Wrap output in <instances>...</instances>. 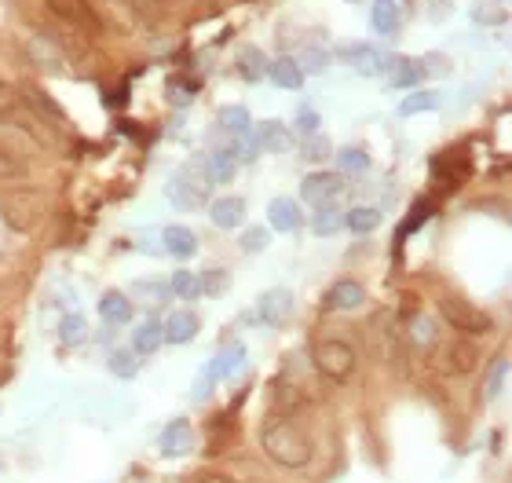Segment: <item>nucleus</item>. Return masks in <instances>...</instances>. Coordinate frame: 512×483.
Here are the masks:
<instances>
[{"mask_svg":"<svg viewBox=\"0 0 512 483\" xmlns=\"http://www.w3.org/2000/svg\"><path fill=\"white\" fill-rule=\"evenodd\" d=\"M264 454L282 469H304L311 462V440L293 418H275L264 425Z\"/></svg>","mask_w":512,"mask_h":483,"instance_id":"obj_1","label":"nucleus"},{"mask_svg":"<svg viewBox=\"0 0 512 483\" xmlns=\"http://www.w3.org/2000/svg\"><path fill=\"white\" fill-rule=\"evenodd\" d=\"M41 216H44V202L37 191L19 187V191H8L4 198H0V220H4L15 235L33 231V227L41 224Z\"/></svg>","mask_w":512,"mask_h":483,"instance_id":"obj_2","label":"nucleus"},{"mask_svg":"<svg viewBox=\"0 0 512 483\" xmlns=\"http://www.w3.org/2000/svg\"><path fill=\"white\" fill-rule=\"evenodd\" d=\"M439 315L447 319V326H454L458 333H469V337H480V333L494 330L491 312H483L480 304L465 301V297H443L439 301Z\"/></svg>","mask_w":512,"mask_h":483,"instance_id":"obj_3","label":"nucleus"},{"mask_svg":"<svg viewBox=\"0 0 512 483\" xmlns=\"http://www.w3.org/2000/svg\"><path fill=\"white\" fill-rule=\"evenodd\" d=\"M315 366H319V374H326L330 381H344V377L355 370V348L348 341H319L315 344Z\"/></svg>","mask_w":512,"mask_h":483,"instance_id":"obj_4","label":"nucleus"},{"mask_svg":"<svg viewBox=\"0 0 512 483\" xmlns=\"http://www.w3.org/2000/svg\"><path fill=\"white\" fill-rule=\"evenodd\" d=\"M436 366L443 370V374H454V377H469L476 366H480V348L472 341H465V337H458V341H450L439 348L436 355Z\"/></svg>","mask_w":512,"mask_h":483,"instance_id":"obj_5","label":"nucleus"},{"mask_svg":"<svg viewBox=\"0 0 512 483\" xmlns=\"http://www.w3.org/2000/svg\"><path fill=\"white\" fill-rule=\"evenodd\" d=\"M48 8H52V15H59L63 22L77 26V30H85V33L103 30V22H99V15L92 11L88 0H48Z\"/></svg>","mask_w":512,"mask_h":483,"instance_id":"obj_6","label":"nucleus"},{"mask_svg":"<svg viewBox=\"0 0 512 483\" xmlns=\"http://www.w3.org/2000/svg\"><path fill=\"white\" fill-rule=\"evenodd\" d=\"M341 191H344L341 172H311L308 180L300 183V198H304V202H311V205L333 202Z\"/></svg>","mask_w":512,"mask_h":483,"instance_id":"obj_7","label":"nucleus"},{"mask_svg":"<svg viewBox=\"0 0 512 483\" xmlns=\"http://www.w3.org/2000/svg\"><path fill=\"white\" fill-rule=\"evenodd\" d=\"M366 304V286L355 279L333 282L326 290V312H359Z\"/></svg>","mask_w":512,"mask_h":483,"instance_id":"obj_8","label":"nucleus"},{"mask_svg":"<svg viewBox=\"0 0 512 483\" xmlns=\"http://www.w3.org/2000/svg\"><path fill=\"white\" fill-rule=\"evenodd\" d=\"M169 202L176 209H198L202 202H209V180H191V176H176L165 187Z\"/></svg>","mask_w":512,"mask_h":483,"instance_id":"obj_9","label":"nucleus"},{"mask_svg":"<svg viewBox=\"0 0 512 483\" xmlns=\"http://www.w3.org/2000/svg\"><path fill=\"white\" fill-rule=\"evenodd\" d=\"M256 315L264 326L278 330V326H286V319L293 315V293L289 290H267L260 301H256Z\"/></svg>","mask_w":512,"mask_h":483,"instance_id":"obj_10","label":"nucleus"},{"mask_svg":"<svg viewBox=\"0 0 512 483\" xmlns=\"http://www.w3.org/2000/svg\"><path fill=\"white\" fill-rule=\"evenodd\" d=\"M158 447H161V454H165V458H180V454L191 451V447H194L191 421H183V418L169 421V425H165V432H161Z\"/></svg>","mask_w":512,"mask_h":483,"instance_id":"obj_11","label":"nucleus"},{"mask_svg":"<svg viewBox=\"0 0 512 483\" xmlns=\"http://www.w3.org/2000/svg\"><path fill=\"white\" fill-rule=\"evenodd\" d=\"M161 249L169 253V257H194L198 253V235H194L191 227H183V224H169L165 231H161Z\"/></svg>","mask_w":512,"mask_h":483,"instance_id":"obj_12","label":"nucleus"},{"mask_svg":"<svg viewBox=\"0 0 512 483\" xmlns=\"http://www.w3.org/2000/svg\"><path fill=\"white\" fill-rule=\"evenodd\" d=\"M202 330V319L194 312H172L169 319L161 322V333H165V344H187L198 337Z\"/></svg>","mask_w":512,"mask_h":483,"instance_id":"obj_13","label":"nucleus"},{"mask_svg":"<svg viewBox=\"0 0 512 483\" xmlns=\"http://www.w3.org/2000/svg\"><path fill=\"white\" fill-rule=\"evenodd\" d=\"M209 216H213L216 227L235 231V227H242V220H246V202L235 198V194H227V198H213V202H209Z\"/></svg>","mask_w":512,"mask_h":483,"instance_id":"obj_14","label":"nucleus"},{"mask_svg":"<svg viewBox=\"0 0 512 483\" xmlns=\"http://www.w3.org/2000/svg\"><path fill=\"white\" fill-rule=\"evenodd\" d=\"M256 140H260V151H275V154H286L293 147V132L282 125V121H260V129H256Z\"/></svg>","mask_w":512,"mask_h":483,"instance_id":"obj_15","label":"nucleus"},{"mask_svg":"<svg viewBox=\"0 0 512 483\" xmlns=\"http://www.w3.org/2000/svg\"><path fill=\"white\" fill-rule=\"evenodd\" d=\"M370 30L377 37H395V30H399V4L395 0H374L370 4Z\"/></svg>","mask_w":512,"mask_h":483,"instance_id":"obj_16","label":"nucleus"},{"mask_svg":"<svg viewBox=\"0 0 512 483\" xmlns=\"http://www.w3.org/2000/svg\"><path fill=\"white\" fill-rule=\"evenodd\" d=\"M267 59L256 44H246L242 52H238V59H235V66H238V74H242V81H249V85H256V81H264L267 77Z\"/></svg>","mask_w":512,"mask_h":483,"instance_id":"obj_17","label":"nucleus"},{"mask_svg":"<svg viewBox=\"0 0 512 483\" xmlns=\"http://www.w3.org/2000/svg\"><path fill=\"white\" fill-rule=\"evenodd\" d=\"M267 220H271V227H275V231H297V227L304 224L300 205L293 202V198H275V202H271V209H267Z\"/></svg>","mask_w":512,"mask_h":483,"instance_id":"obj_18","label":"nucleus"},{"mask_svg":"<svg viewBox=\"0 0 512 483\" xmlns=\"http://www.w3.org/2000/svg\"><path fill=\"white\" fill-rule=\"evenodd\" d=\"M267 77H271L278 88H289V92H297V88L304 85V74H300V66L293 55H282L275 63H267Z\"/></svg>","mask_w":512,"mask_h":483,"instance_id":"obj_19","label":"nucleus"},{"mask_svg":"<svg viewBox=\"0 0 512 483\" xmlns=\"http://www.w3.org/2000/svg\"><path fill=\"white\" fill-rule=\"evenodd\" d=\"M99 315H103L110 326H125V322H132V301H128L125 293L110 290L99 297Z\"/></svg>","mask_w":512,"mask_h":483,"instance_id":"obj_20","label":"nucleus"},{"mask_svg":"<svg viewBox=\"0 0 512 483\" xmlns=\"http://www.w3.org/2000/svg\"><path fill=\"white\" fill-rule=\"evenodd\" d=\"M26 52H30L33 63L44 66V70H63V55H59V48H55L44 33H33L30 41H26Z\"/></svg>","mask_w":512,"mask_h":483,"instance_id":"obj_21","label":"nucleus"},{"mask_svg":"<svg viewBox=\"0 0 512 483\" xmlns=\"http://www.w3.org/2000/svg\"><path fill=\"white\" fill-rule=\"evenodd\" d=\"M341 227H344V209H337V205H330V202H322L319 209H315V216H311V231L319 238L337 235Z\"/></svg>","mask_w":512,"mask_h":483,"instance_id":"obj_22","label":"nucleus"},{"mask_svg":"<svg viewBox=\"0 0 512 483\" xmlns=\"http://www.w3.org/2000/svg\"><path fill=\"white\" fill-rule=\"evenodd\" d=\"M344 227L355 231V235H370V231L381 227V213H377L374 205H355V209L344 213Z\"/></svg>","mask_w":512,"mask_h":483,"instance_id":"obj_23","label":"nucleus"},{"mask_svg":"<svg viewBox=\"0 0 512 483\" xmlns=\"http://www.w3.org/2000/svg\"><path fill=\"white\" fill-rule=\"evenodd\" d=\"M165 344V333H161V322H143L132 333V352L136 355H154Z\"/></svg>","mask_w":512,"mask_h":483,"instance_id":"obj_24","label":"nucleus"},{"mask_svg":"<svg viewBox=\"0 0 512 483\" xmlns=\"http://www.w3.org/2000/svg\"><path fill=\"white\" fill-rule=\"evenodd\" d=\"M238 172V158L231 147H220V151H213V158H209V183H227L235 180Z\"/></svg>","mask_w":512,"mask_h":483,"instance_id":"obj_25","label":"nucleus"},{"mask_svg":"<svg viewBox=\"0 0 512 483\" xmlns=\"http://www.w3.org/2000/svg\"><path fill=\"white\" fill-rule=\"evenodd\" d=\"M59 341L66 344V348H81V344L88 341V322L85 315H63V322H59Z\"/></svg>","mask_w":512,"mask_h":483,"instance_id":"obj_26","label":"nucleus"},{"mask_svg":"<svg viewBox=\"0 0 512 483\" xmlns=\"http://www.w3.org/2000/svg\"><path fill=\"white\" fill-rule=\"evenodd\" d=\"M169 297H180V301H198V297H202V290H198V275H194V271H187V268L172 271Z\"/></svg>","mask_w":512,"mask_h":483,"instance_id":"obj_27","label":"nucleus"},{"mask_svg":"<svg viewBox=\"0 0 512 483\" xmlns=\"http://www.w3.org/2000/svg\"><path fill=\"white\" fill-rule=\"evenodd\" d=\"M242 363H246V348L242 344H231L220 359H216L213 366H209V374H216V377H231V374H238L242 370Z\"/></svg>","mask_w":512,"mask_h":483,"instance_id":"obj_28","label":"nucleus"},{"mask_svg":"<svg viewBox=\"0 0 512 483\" xmlns=\"http://www.w3.org/2000/svg\"><path fill=\"white\" fill-rule=\"evenodd\" d=\"M107 366H110V374L114 377H136L139 374V355L132 352V348H118V352H110V359H107Z\"/></svg>","mask_w":512,"mask_h":483,"instance_id":"obj_29","label":"nucleus"},{"mask_svg":"<svg viewBox=\"0 0 512 483\" xmlns=\"http://www.w3.org/2000/svg\"><path fill=\"white\" fill-rule=\"evenodd\" d=\"M421 66H417V59H395V74H392V85L403 88V92H410V88H417V81H421Z\"/></svg>","mask_w":512,"mask_h":483,"instance_id":"obj_30","label":"nucleus"},{"mask_svg":"<svg viewBox=\"0 0 512 483\" xmlns=\"http://www.w3.org/2000/svg\"><path fill=\"white\" fill-rule=\"evenodd\" d=\"M227 286H231V275L220 268H209L198 275V290H202V297H224Z\"/></svg>","mask_w":512,"mask_h":483,"instance_id":"obj_31","label":"nucleus"},{"mask_svg":"<svg viewBox=\"0 0 512 483\" xmlns=\"http://www.w3.org/2000/svg\"><path fill=\"white\" fill-rule=\"evenodd\" d=\"M220 125H224L227 132H235V136H242V132L253 129V114H249L246 107H224L220 110Z\"/></svg>","mask_w":512,"mask_h":483,"instance_id":"obj_32","label":"nucleus"},{"mask_svg":"<svg viewBox=\"0 0 512 483\" xmlns=\"http://www.w3.org/2000/svg\"><path fill=\"white\" fill-rule=\"evenodd\" d=\"M436 107H439L436 92H410V96L403 99L399 114H403V118H414V114H425V110H436Z\"/></svg>","mask_w":512,"mask_h":483,"instance_id":"obj_33","label":"nucleus"},{"mask_svg":"<svg viewBox=\"0 0 512 483\" xmlns=\"http://www.w3.org/2000/svg\"><path fill=\"white\" fill-rule=\"evenodd\" d=\"M297 66H300V74H326V70H330V55L311 44V48H304V55L297 59Z\"/></svg>","mask_w":512,"mask_h":483,"instance_id":"obj_34","label":"nucleus"},{"mask_svg":"<svg viewBox=\"0 0 512 483\" xmlns=\"http://www.w3.org/2000/svg\"><path fill=\"white\" fill-rule=\"evenodd\" d=\"M505 381H509V359H498V363H494V370L487 374V388H483V396L498 399L505 392Z\"/></svg>","mask_w":512,"mask_h":483,"instance_id":"obj_35","label":"nucleus"},{"mask_svg":"<svg viewBox=\"0 0 512 483\" xmlns=\"http://www.w3.org/2000/svg\"><path fill=\"white\" fill-rule=\"evenodd\" d=\"M337 165H341V172H366L370 169V154L359 151V147H344L337 154Z\"/></svg>","mask_w":512,"mask_h":483,"instance_id":"obj_36","label":"nucleus"},{"mask_svg":"<svg viewBox=\"0 0 512 483\" xmlns=\"http://www.w3.org/2000/svg\"><path fill=\"white\" fill-rule=\"evenodd\" d=\"M19 176H26V161L15 158L8 147H0V183H4V180H19Z\"/></svg>","mask_w":512,"mask_h":483,"instance_id":"obj_37","label":"nucleus"},{"mask_svg":"<svg viewBox=\"0 0 512 483\" xmlns=\"http://www.w3.org/2000/svg\"><path fill=\"white\" fill-rule=\"evenodd\" d=\"M267 242H271V231H267V227H249L238 246H242V253H264Z\"/></svg>","mask_w":512,"mask_h":483,"instance_id":"obj_38","label":"nucleus"},{"mask_svg":"<svg viewBox=\"0 0 512 483\" xmlns=\"http://www.w3.org/2000/svg\"><path fill=\"white\" fill-rule=\"evenodd\" d=\"M231 151H235L238 161H256V154H260V140H256V132L253 129L242 132V136H238V147H231Z\"/></svg>","mask_w":512,"mask_h":483,"instance_id":"obj_39","label":"nucleus"},{"mask_svg":"<svg viewBox=\"0 0 512 483\" xmlns=\"http://www.w3.org/2000/svg\"><path fill=\"white\" fill-rule=\"evenodd\" d=\"M344 59V63H355V66H363L370 55H374V48L370 44H341V52H337Z\"/></svg>","mask_w":512,"mask_h":483,"instance_id":"obj_40","label":"nucleus"},{"mask_svg":"<svg viewBox=\"0 0 512 483\" xmlns=\"http://www.w3.org/2000/svg\"><path fill=\"white\" fill-rule=\"evenodd\" d=\"M136 293H143V297H150V301H165V297H169V282L143 279V282H136Z\"/></svg>","mask_w":512,"mask_h":483,"instance_id":"obj_41","label":"nucleus"},{"mask_svg":"<svg viewBox=\"0 0 512 483\" xmlns=\"http://www.w3.org/2000/svg\"><path fill=\"white\" fill-rule=\"evenodd\" d=\"M19 110V92L8 85V81H0V118H8Z\"/></svg>","mask_w":512,"mask_h":483,"instance_id":"obj_42","label":"nucleus"},{"mask_svg":"<svg viewBox=\"0 0 512 483\" xmlns=\"http://www.w3.org/2000/svg\"><path fill=\"white\" fill-rule=\"evenodd\" d=\"M191 85H187V81H172L169 85V103L172 107H187V103H191Z\"/></svg>","mask_w":512,"mask_h":483,"instance_id":"obj_43","label":"nucleus"},{"mask_svg":"<svg viewBox=\"0 0 512 483\" xmlns=\"http://www.w3.org/2000/svg\"><path fill=\"white\" fill-rule=\"evenodd\" d=\"M319 110H300V118H297V129L304 132V136H315L319 132Z\"/></svg>","mask_w":512,"mask_h":483,"instance_id":"obj_44","label":"nucleus"},{"mask_svg":"<svg viewBox=\"0 0 512 483\" xmlns=\"http://www.w3.org/2000/svg\"><path fill=\"white\" fill-rule=\"evenodd\" d=\"M326 154H330V143L322 140V136H319V140L311 136L308 147H304V158H308V161H322V158H326Z\"/></svg>","mask_w":512,"mask_h":483,"instance_id":"obj_45","label":"nucleus"},{"mask_svg":"<svg viewBox=\"0 0 512 483\" xmlns=\"http://www.w3.org/2000/svg\"><path fill=\"white\" fill-rule=\"evenodd\" d=\"M476 22H483V26L494 22V26H498V22H505V8L502 4H494V8H476Z\"/></svg>","mask_w":512,"mask_h":483,"instance_id":"obj_46","label":"nucleus"},{"mask_svg":"<svg viewBox=\"0 0 512 483\" xmlns=\"http://www.w3.org/2000/svg\"><path fill=\"white\" fill-rule=\"evenodd\" d=\"M198 483H227V476H220V473H202V476H198Z\"/></svg>","mask_w":512,"mask_h":483,"instance_id":"obj_47","label":"nucleus"},{"mask_svg":"<svg viewBox=\"0 0 512 483\" xmlns=\"http://www.w3.org/2000/svg\"><path fill=\"white\" fill-rule=\"evenodd\" d=\"M344 4H363V0H344Z\"/></svg>","mask_w":512,"mask_h":483,"instance_id":"obj_48","label":"nucleus"}]
</instances>
